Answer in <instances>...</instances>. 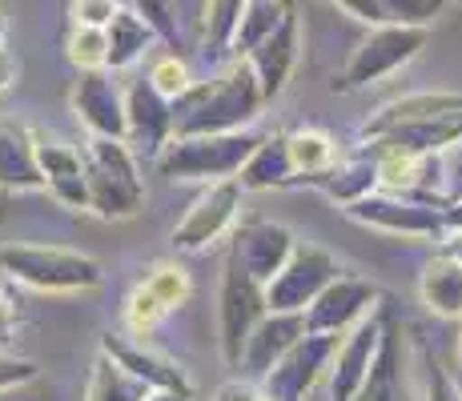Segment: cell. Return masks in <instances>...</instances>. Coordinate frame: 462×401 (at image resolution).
Masks as SVG:
<instances>
[{"label": "cell", "instance_id": "cell-1", "mask_svg": "<svg viewBox=\"0 0 462 401\" xmlns=\"http://www.w3.org/2000/svg\"><path fill=\"white\" fill-rule=\"evenodd\" d=\"M265 93L254 68L242 57L209 80H193L173 101V137H198V132H242L262 117Z\"/></svg>", "mask_w": 462, "mask_h": 401}, {"label": "cell", "instance_id": "cell-2", "mask_svg": "<svg viewBox=\"0 0 462 401\" xmlns=\"http://www.w3.org/2000/svg\"><path fill=\"white\" fill-rule=\"evenodd\" d=\"M85 181H88V213L105 221H125L145 209V181L141 157L121 137H85Z\"/></svg>", "mask_w": 462, "mask_h": 401}, {"label": "cell", "instance_id": "cell-3", "mask_svg": "<svg viewBox=\"0 0 462 401\" xmlns=\"http://www.w3.org/2000/svg\"><path fill=\"white\" fill-rule=\"evenodd\" d=\"M0 273L32 293H93L105 281L97 257L60 245H29V241L0 245Z\"/></svg>", "mask_w": 462, "mask_h": 401}, {"label": "cell", "instance_id": "cell-4", "mask_svg": "<svg viewBox=\"0 0 462 401\" xmlns=\"http://www.w3.org/2000/svg\"><path fill=\"white\" fill-rule=\"evenodd\" d=\"M257 132L242 129V132H198V137H173L169 145L157 153L153 169L157 177L173 185L185 181H226V177H237L242 165L250 160V153L257 149Z\"/></svg>", "mask_w": 462, "mask_h": 401}, {"label": "cell", "instance_id": "cell-5", "mask_svg": "<svg viewBox=\"0 0 462 401\" xmlns=\"http://www.w3.org/2000/svg\"><path fill=\"white\" fill-rule=\"evenodd\" d=\"M430 44V29L426 24H374L366 41H358V49L350 52V60L342 65L334 88L337 93H358V88H370L378 80L394 77L398 68H406L414 57Z\"/></svg>", "mask_w": 462, "mask_h": 401}, {"label": "cell", "instance_id": "cell-6", "mask_svg": "<svg viewBox=\"0 0 462 401\" xmlns=\"http://www.w3.org/2000/svg\"><path fill=\"white\" fill-rule=\"evenodd\" d=\"M270 314V301H265V285L250 278L234 257H226V269H221V289H217V345L221 358L229 369H242V353L250 342L254 325Z\"/></svg>", "mask_w": 462, "mask_h": 401}, {"label": "cell", "instance_id": "cell-7", "mask_svg": "<svg viewBox=\"0 0 462 401\" xmlns=\"http://www.w3.org/2000/svg\"><path fill=\"white\" fill-rule=\"evenodd\" d=\"M346 217L358 221V225L374 229L386 237H406V241H439L447 233V213L434 201H419L406 197V193H390V189H374L370 197L346 205Z\"/></svg>", "mask_w": 462, "mask_h": 401}, {"label": "cell", "instance_id": "cell-8", "mask_svg": "<svg viewBox=\"0 0 462 401\" xmlns=\"http://www.w3.org/2000/svg\"><path fill=\"white\" fill-rule=\"evenodd\" d=\"M242 201L245 189L237 177L209 181L185 209V217L173 225V233H169L173 249L177 253H201V249L217 245L221 237H234V229L242 225Z\"/></svg>", "mask_w": 462, "mask_h": 401}, {"label": "cell", "instance_id": "cell-9", "mask_svg": "<svg viewBox=\"0 0 462 401\" xmlns=\"http://www.w3.org/2000/svg\"><path fill=\"white\" fill-rule=\"evenodd\" d=\"M337 273H342V265H337L330 249L314 245V241H298L286 265L265 281V301H270V309H282V314H306V305Z\"/></svg>", "mask_w": 462, "mask_h": 401}, {"label": "cell", "instance_id": "cell-10", "mask_svg": "<svg viewBox=\"0 0 462 401\" xmlns=\"http://www.w3.org/2000/svg\"><path fill=\"white\" fill-rule=\"evenodd\" d=\"M334 350H337V337L334 333H318V329H306L278 361L273 369L265 373L257 386L262 394H270L273 401H306L314 394V386L330 373V361H334Z\"/></svg>", "mask_w": 462, "mask_h": 401}, {"label": "cell", "instance_id": "cell-11", "mask_svg": "<svg viewBox=\"0 0 462 401\" xmlns=\"http://www.w3.org/2000/svg\"><path fill=\"white\" fill-rule=\"evenodd\" d=\"M378 305H382V289L374 281L337 273V278L306 305V329L342 337V333H350L358 321H366Z\"/></svg>", "mask_w": 462, "mask_h": 401}, {"label": "cell", "instance_id": "cell-12", "mask_svg": "<svg viewBox=\"0 0 462 401\" xmlns=\"http://www.w3.org/2000/svg\"><path fill=\"white\" fill-rule=\"evenodd\" d=\"M382 342H386V317H382V309H374V314L366 321H358L350 333L337 337L330 373H326V378H330V401H354L362 381L374 369Z\"/></svg>", "mask_w": 462, "mask_h": 401}, {"label": "cell", "instance_id": "cell-13", "mask_svg": "<svg viewBox=\"0 0 462 401\" xmlns=\"http://www.w3.org/2000/svg\"><path fill=\"white\" fill-rule=\"evenodd\" d=\"M69 109L81 121L88 137H121L125 141V88L113 80V68L77 73V85L69 93Z\"/></svg>", "mask_w": 462, "mask_h": 401}, {"label": "cell", "instance_id": "cell-14", "mask_svg": "<svg viewBox=\"0 0 462 401\" xmlns=\"http://www.w3.org/2000/svg\"><path fill=\"white\" fill-rule=\"evenodd\" d=\"M32 153H37L41 185L60 209L88 213V181H85V157L69 141L49 137V132H32Z\"/></svg>", "mask_w": 462, "mask_h": 401}, {"label": "cell", "instance_id": "cell-15", "mask_svg": "<svg viewBox=\"0 0 462 401\" xmlns=\"http://www.w3.org/2000/svg\"><path fill=\"white\" fill-rule=\"evenodd\" d=\"M125 141L137 157L157 160V153L173 141V101L153 88L149 77L129 80L125 88Z\"/></svg>", "mask_w": 462, "mask_h": 401}, {"label": "cell", "instance_id": "cell-16", "mask_svg": "<svg viewBox=\"0 0 462 401\" xmlns=\"http://www.w3.org/2000/svg\"><path fill=\"white\" fill-rule=\"evenodd\" d=\"M294 189H314L322 193L326 201H334L337 209H346V205L370 197L374 189H382V173H378V149L370 145V141H362L358 149H350V153H342L334 160L326 173H314V177H301Z\"/></svg>", "mask_w": 462, "mask_h": 401}, {"label": "cell", "instance_id": "cell-17", "mask_svg": "<svg viewBox=\"0 0 462 401\" xmlns=\"http://www.w3.org/2000/svg\"><path fill=\"white\" fill-rule=\"evenodd\" d=\"M242 60L254 68V77H257V85H262L265 101H278V96L286 93L290 77H294L298 60H301V16H298V8L290 5L286 21H282L270 37L257 44V49L245 52Z\"/></svg>", "mask_w": 462, "mask_h": 401}, {"label": "cell", "instance_id": "cell-18", "mask_svg": "<svg viewBox=\"0 0 462 401\" xmlns=\"http://www.w3.org/2000/svg\"><path fill=\"white\" fill-rule=\"evenodd\" d=\"M294 245H298L294 229L282 225V221H242V225L234 229L229 257H234L250 278H257L265 285L282 265H286V257L294 253Z\"/></svg>", "mask_w": 462, "mask_h": 401}, {"label": "cell", "instance_id": "cell-19", "mask_svg": "<svg viewBox=\"0 0 462 401\" xmlns=\"http://www.w3.org/2000/svg\"><path fill=\"white\" fill-rule=\"evenodd\" d=\"M101 353H109L113 361H121L133 378H141L149 389H173V394L193 397L189 373H185L177 361L162 358L157 350H149L145 342H133V337H125V333H105L101 337Z\"/></svg>", "mask_w": 462, "mask_h": 401}, {"label": "cell", "instance_id": "cell-20", "mask_svg": "<svg viewBox=\"0 0 462 401\" xmlns=\"http://www.w3.org/2000/svg\"><path fill=\"white\" fill-rule=\"evenodd\" d=\"M301 333H306V314H282V309H270V314L254 325L250 342H245L242 373L250 381H262L265 373L273 369V361H278Z\"/></svg>", "mask_w": 462, "mask_h": 401}, {"label": "cell", "instance_id": "cell-21", "mask_svg": "<svg viewBox=\"0 0 462 401\" xmlns=\"http://www.w3.org/2000/svg\"><path fill=\"white\" fill-rule=\"evenodd\" d=\"M294 160H290V137L286 132H273L262 137L250 160L242 165L237 181L245 193H270V189H294Z\"/></svg>", "mask_w": 462, "mask_h": 401}, {"label": "cell", "instance_id": "cell-22", "mask_svg": "<svg viewBox=\"0 0 462 401\" xmlns=\"http://www.w3.org/2000/svg\"><path fill=\"white\" fill-rule=\"evenodd\" d=\"M447 113H462V93H406L398 101H386L382 109H374L362 121L358 137L370 141L378 132L394 129L402 121H419V117H447Z\"/></svg>", "mask_w": 462, "mask_h": 401}, {"label": "cell", "instance_id": "cell-23", "mask_svg": "<svg viewBox=\"0 0 462 401\" xmlns=\"http://www.w3.org/2000/svg\"><path fill=\"white\" fill-rule=\"evenodd\" d=\"M105 37H109V68L113 73L133 68L157 41H162L153 24H149L145 16H141L137 8H129V5H121L117 13H113V21L105 24Z\"/></svg>", "mask_w": 462, "mask_h": 401}, {"label": "cell", "instance_id": "cell-24", "mask_svg": "<svg viewBox=\"0 0 462 401\" xmlns=\"http://www.w3.org/2000/svg\"><path fill=\"white\" fill-rule=\"evenodd\" d=\"M419 297L434 317L442 321H462V261L434 253V261L419 278Z\"/></svg>", "mask_w": 462, "mask_h": 401}, {"label": "cell", "instance_id": "cell-25", "mask_svg": "<svg viewBox=\"0 0 462 401\" xmlns=\"http://www.w3.org/2000/svg\"><path fill=\"white\" fill-rule=\"evenodd\" d=\"M0 189L8 193L44 189L37 153H32V132H16L8 124H0Z\"/></svg>", "mask_w": 462, "mask_h": 401}, {"label": "cell", "instance_id": "cell-26", "mask_svg": "<svg viewBox=\"0 0 462 401\" xmlns=\"http://www.w3.org/2000/svg\"><path fill=\"white\" fill-rule=\"evenodd\" d=\"M153 389L141 378H133L121 361H113L109 353H97L93 369L85 381V401H145Z\"/></svg>", "mask_w": 462, "mask_h": 401}, {"label": "cell", "instance_id": "cell-27", "mask_svg": "<svg viewBox=\"0 0 462 401\" xmlns=\"http://www.w3.org/2000/svg\"><path fill=\"white\" fill-rule=\"evenodd\" d=\"M290 13V0H245V13L237 21V32H234V44L229 52L234 57H245L250 49H257Z\"/></svg>", "mask_w": 462, "mask_h": 401}, {"label": "cell", "instance_id": "cell-28", "mask_svg": "<svg viewBox=\"0 0 462 401\" xmlns=\"http://www.w3.org/2000/svg\"><path fill=\"white\" fill-rule=\"evenodd\" d=\"M290 137V160H294V185L301 177H314V173H326L337 157V141L330 137L326 129H294L286 132Z\"/></svg>", "mask_w": 462, "mask_h": 401}, {"label": "cell", "instance_id": "cell-29", "mask_svg": "<svg viewBox=\"0 0 462 401\" xmlns=\"http://www.w3.org/2000/svg\"><path fill=\"white\" fill-rule=\"evenodd\" d=\"M242 13L245 0H206V8H201V44H206V52H226L234 44Z\"/></svg>", "mask_w": 462, "mask_h": 401}, {"label": "cell", "instance_id": "cell-30", "mask_svg": "<svg viewBox=\"0 0 462 401\" xmlns=\"http://www.w3.org/2000/svg\"><path fill=\"white\" fill-rule=\"evenodd\" d=\"M65 57L77 73L109 68V37H105V29H93V24H69Z\"/></svg>", "mask_w": 462, "mask_h": 401}, {"label": "cell", "instance_id": "cell-31", "mask_svg": "<svg viewBox=\"0 0 462 401\" xmlns=\"http://www.w3.org/2000/svg\"><path fill=\"white\" fill-rule=\"evenodd\" d=\"M354 401H398V342L390 337L386 329V342L378 350V361L370 369V378L362 381V389L354 394Z\"/></svg>", "mask_w": 462, "mask_h": 401}, {"label": "cell", "instance_id": "cell-32", "mask_svg": "<svg viewBox=\"0 0 462 401\" xmlns=\"http://www.w3.org/2000/svg\"><path fill=\"white\" fill-rule=\"evenodd\" d=\"M145 285L157 293V301L173 314V309H181L185 301H189V293H193V281H189V269L185 265H177V261H157L153 269L145 273Z\"/></svg>", "mask_w": 462, "mask_h": 401}, {"label": "cell", "instance_id": "cell-33", "mask_svg": "<svg viewBox=\"0 0 462 401\" xmlns=\"http://www.w3.org/2000/svg\"><path fill=\"white\" fill-rule=\"evenodd\" d=\"M165 314H169V309L157 301V293L141 281L137 289L129 293V301H125V329L133 337H149L165 321Z\"/></svg>", "mask_w": 462, "mask_h": 401}, {"label": "cell", "instance_id": "cell-34", "mask_svg": "<svg viewBox=\"0 0 462 401\" xmlns=\"http://www.w3.org/2000/svg\"><path fill=\"white\" fill-rule=\"evenodd\" d=\"M149 80H153V88L169 101H177V96L185 93V88L193 85L189 68H185V60L177 57V52H169V57H157L153 68H149Z\"/></svg>", "mask_w": 462, "mask_h": 401}, {"label": "cell", "instance_id": "cell-35", "mask_svg": "<svg viewBox=\"0 0 462 401\" xmlns=\"http://www.w3.org/2000/svg\"><path fill=\"white\" fill-rule=\"evenodd\" d=\"M378 5H382V16H386V21L426 24V29H430V21L450 5V0H378Z\"/></svg>", "mask_w": 462, "mask_h": 401}, {"label": "cell", "instance_id": "cell-36", "mask_svg": "<svg viewBox=\"0 0 462 401\" xmlns=\"http://www.w3.org/2000/svg\"><path fill=\"white\" fill-rule=\"evenodd\" d=\"M419 369H422V401H462V381L450 378L434 358L422 353Z\"/></svg>", "mask_w": 462, "mask_h": 401}, {"label": "cell", "instance_id": "cell-37", "mask_svg": "<svg viewBox=\"0 0 462 401\" xmlns=\"http://www.w3.org/2000/svg\"><path fill=\"white\" fill-rule=\"evenodd\" d=\"M125 5L137 8V13L157 29V37H162L165 44H177L181 32H177V8H173V0H125Z\"/></svg>", "mask_w": 462, "mask_h": 401}, {"label": "cell", "instance_id": "cell-38", "mask_svg": "<svg viewBox=\"0 0 462 401\" xmlns=\"http://www.w3.org/2000/svg\"><path fill=\"white\" fill-rule=\"evenodd\" d=\"M37 361L32 358H16V353L0 350V394H13V389L29 386V381H37Z\"/></svg>", "mask_w": 462, "mask_h": 401}, {"label": "cell", "instance_id": "cell-39", "mask_svg": "<svg viewBox=\"0 0 462 401\" xmlns=\"http://www.w3.org/2000/svg\"><path fill=\"white\" fill-rule=\"evenodd\" d=\"M125 5V0H69V21L73 24H93V29H105L113 21V13Z\"/></svg>", "mask_w": 462, "mask_h": 401}, {"label": "cell", "instance_id": "cell-40", "mask_svg": "<svg viewBox=\"0 0 462 401\" xmlns=\"http://www.w3.org/2000/svg\"><path fill=\"white\" fill-rule=\"evenodd\" d=\"M262 397V386L250 378H229L213 389V401H257Z\"/></svg>", "mask_w": 462, "mask_h": 401}, {"label": "cell", "instance_id": "cell-41", "mask_svg": "<svg viewBox=\"0 0 462 401\" xmlns=\"http://www.w3.org/2000/svg\"><path fill=\"white\" fill-rule=\"evenodd\" d=\"M16 77H21V60H16L13 52L0 44V93H8V88L16 85Z\"/></svg>", "mask_w": 462, "mask_h": 401}, {"label": "cell", "instance_id": "cell-42", "mask_svg": "<svg viewBox=\"0 0 462 401\" xmlns=\"http://www.w3.org/2000/svg\"><path fill=\"white\" fill-rule=\"evenodd\" d=\"M434 245H439L442 257H450V261H462V229H447V233L434 241Z\"/></svg>", "mask_w": 462, "mask_h": 401}, {"label": "cell", "instance_id": "cell-43", "mask_svg": "<svg viewBox=\"0 0 462 401\" xmlns=\"http://www.w3.org/2000/svg\"><path fill=\"white\" fill-rule=\"evenodd\" d=\"M13 329H16V317H13V305H8L5 289H0V350L13 342Z\"/></svg>", "mask_w": 462, "mask_h": 401}, {"label": "cell", "instance_id": "cell-44", "mask_svg": "<svg viewBox=\"0 0 462 401\" xmlns=\"http://www.w3.org/2000/svg\"><path fill=\"white\" fill-rule=\"evenodd\" d=\"M442 213H447V229H462V197H450Z\"/></svg>", "mask_w": 462, "mask_h": 401}, {"label": "cell", "instance_id": "cell-45", "mask_svg": "<svg viewBox=\"0 0 462 401\" xmlns=\"http://www.w3.org/2000/svg\"><path fill=\"white\" fill-rule=\"evenodd\" d=\"M145 401H193V397H185V394H173V389H153Z\"/></svg>", "mask_w": 462, "mask_h": 401}, {"label": "cell", "instance_id": "cell-46", "mask_svg": "<svg viewBox=\"0 0 462 401\" xmlns=\"http://www.w3.org/2000/svg\"><path fill=\"white\" fill-rule=\"evenodd\" d=\"M0 44H5V16H0Z\"/></svg>", "mask_w": 462, "mask_h": 401}, {"label": "cell", "instance_id": "cell-47", "mask_svg": "<svg viewBox=\"0 0 462 401\" xmlns=\"http://www.w3.org/2000/svg\"><path fill=\"white\" fill-rule=\"evenodd\" d=\"M257 401H273V397H270V394H262V397H257Z\"/></svg>", "mask_w": 462, "mask_h": 401}, {"label": "cell", "instance_id": "cell-48", "mask_svg": "<svg viewBox=\"0 0 462 401\" xmlns=\"http://www.w3.org/2000/svg\"><path fill=\"white\" fill-rule=\"evenodd\" d=\"M458 358H462V333H458Z\"/></svg>", "mask_w": 462, "mask_h": 401}]
</instances>
